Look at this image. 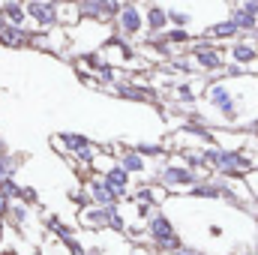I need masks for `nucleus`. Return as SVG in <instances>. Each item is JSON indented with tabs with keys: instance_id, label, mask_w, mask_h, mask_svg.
<instances>
[{
	"instance_id": "obj_1",
	"label": "nucleus",
	"mask_w": 258,
	"mask_h": 255,
	"mask_svg": "<svg viewBox=\"0 0 258 255\" xmlns=\"http://www.w3.org/2000/svg\"><path fill=\"white\" fill-rule=\"evenodd\" d=\"M204 162H213V165H216L222 174H228V177H237L240 168L249 165V159H243L237 150H216V147L204 150Z\"/></svg>"
},
{
	"instance_id": "obj_2",
	"label": "nucleus",
	"mask_w": 258,
	"mask_h": 255,
	"mask_svg": "<svg viewBox=\"0 0 258 255\" xmlns=\"http://www.w3.org/2000/svg\"><path fill=\"white\" fill-rule=\"evenodd\" d=\"M147 231H150L153 243L162 246V249H171V252H174V249L180 246V240H177V234H174V228H171V222H168L165 216H150Z\"/></svg>"
},
{
	"instance_id": "obj_3",
	"label": "nucleus",
	"mask_w": 258,
	"mask_h": 255,
	"mask_svg": "<svg viewBox=\"0 0 258 255\" xmlns=\"http://www.w3.org/2000/svg\"><path fill=\"white\" fill-rule=\"evenodd\" d=\"M165 186H195L198 183V174H195L192 168H183V165H171V168H165L162 171V177H159Z\"/></svg>"
},
{
	"instance_id": "obj_4",
	"label": "nucleus",
	"mask_w": 258,
	"mask_h": 255,
	"mask_svg": "<svg viewBox=\"0 0 258 255\" xmlns=\"http://www.w3.org/2000/svg\"><path fill=\"white\" fill-rule=\"evenodd\" d=\"M84 219H87L90 225H111V228L123 231V219H120V213H117L114 207H99V210H87V213H84Z\"/></svg>"
},
{
	"instance_id": "obj_5",
	"label": "nucleus",
	"mask_w": 258,
	"mask_h": 255,
	"mask_svg": "<svg viewBox=\"0 0 258 255\" xmlns=\"http://www.w3.org/2000/svg\"><path fill=\"white\" fill-rule=\"evenodd\" d=\"M90 198H93L99 207H114V204H117V198H120V192L114 189L108 180H96V183L90 186Z\"/></svg>"
},
{
	"instance_id": "obj_6",
	"label": "nucleus",
	"mask_w": 258,
	"mask_h": 255,
	"mask_svg": "<svg viewBox=\"0 0 258 255\" xmlns=\"http://www.w3.org/2000/svg\"><path fill=\"white\" fill-rule=\"evenodd\" d=\"M60 141L69 147V153H75L78 159H84V162L93 159V144L87 138H81V135H60Z\"/></svg>"
},
{
	"instance_id": "obj_7",
	"label": "nucleus",
	"mask_w": 258,
	"mask_h": 255,
	"mask_svg": "<svg viewBox=\"0 0 258 255\" xmlns=\"http://www.w3.org/2000/svg\"><path fill=\"white\" fill-rule=\"evenodd\" d=\"M27 12H30V15H33L39 24H54V18H57V12H54V3H45V0H30Z\"/></svg>"
},
{
	"instance_id": "obj_8",
	"label": "nucleus",
	"mask_w": 258,
	"mask_h": 255,
	"mask_svg": "<svg viewBox=\"0 0 258 255\" xmlns=\"http://www.w3.org/2000/svg\"><path fill=\"white\" fill-rule=\"evenodd\" d=\"M105 180H108L114 189L123 195V189H126V183H129V171L123 168V165H114V168H108V171H105Z\"/></svg>"
},
{
	"instance_id": "obj_9",
	"label": "nucleus",
	"mask_w": 258,
	"mask_h": 255,
	"mask_svg": "<svg viewBox=\"0 0 258 255\" xmlns=\"http://www.w3.org/2000/svg\"><path fill=\"white\" fill-rule=\"evenodd\" d=\"M0 42H3V45H24V33H21V27H18V24H12V27L3 24V27H0Z\"/></svg>"
},
{
	"instance_id": "obj_10",
	"label": "nucleus",
	"mask_w": 258,
	"mask_h": 255,
	"mask_svg": "<svg viewBox=\"0 0 258 255\" xmlns=\"http://www.w3.org/2000/svg\"><path fill=\"white\" fill-rule=\"evenodd\" d=\"M120 24H123V30H126V33H135V30L141 27V18H138L135 6H126V9H120Z\"/></svg>"
},
{
	"instance_id": "obj_11",
	"label": "nucleus",
	"mask_w": 258,
	"mask_h": 255,
	"mask_svg": "<svg viewBox=\"0 0 258 255\" xmlns=\"http://www.w3.org/2000/svg\"><path fill=\"white\" fill-rule=\"evenodd\" d=\"M192 195H195V198H222L225 189H222V186H216V183H195Z\"/></svg>"
},
{
	"instance_id": "obj_12",
	"label": "nucleus",
	"mask_w": 258,
	"mask_h": 255,
	"mask_svg": "<svg viewBox=\"0 0 258 255\" xmlns=\"http://www.w3.org/2000/svg\"><path fill=\"white\" fill-rule=\"evenodd\" d=\"M123 168H126L129 174H138V171H144V156L138 153V150H129L126 156H123V162H120Z\"/></svg>"
},
{
	"instance_id": "obj_13",
	"label": "nucleus",
	"mask_w": 258,
	"mask_h": 255,
	"mask_svg": "<svg viewBox=\"0 0 258 255\" xmlns=\"http://www.w3.org/2000/svg\"><path fill=\"white\" fill-rule=\"evenodd\" d=\"M195 57H198V63L207 66V69H216V66L222 63V60H219V54H216V51H210V48H198V51H195Z\"/></svg>"
},
{
	"instance_id": "obj_14",
	"label": "nucleus",
	"mask_w": 258,
	"mask_h": 255,
	"mask_svg": "<svg viewBox=\"0 0 258 255\" xmlns=\"http://www.w3.org/2000/svg\"><path fill=\"white\" fill-rule=\"evenodd\" d=\"M0 192L6 195V198H24V189L12 180V177H6V180H0Z\"/></svg>"
},
{
	"instance_id": "obj_15",
	"label": "nucleus",
	"mask_w": 258,
	"mask_h": 255,
	"mask_svg": "<svg viewBox=\"0 0 258 255\" xmlns=\"http://www.w3.org/2000/svg\"><path fill=\"white\" fill-rule=\"evenodd\" d=\"M15 168H18V159H9V153H3V156H0V180L12 177Z\"/></svg>"
},
{
	"instance_id": "obj_16",
	"label": "nucleus",
	"mask_w": 258,
	"mask_h": 255,
	"mask_svg": "<svg viewBox=\"0 0 258 255\" xmlns=\"http://www.w3.org/2000/svg\"><path fill=\"white\" fill-rule=\"evenodd\" d=\"M147 21H150V27H153V30H162V27H165V21H168V15H165L162 9H156V6H153V9L147 12Z\"/></svg>"
},
{
	"instance_id": "obj_17",
	"label": "nucleus",
	"mask_w": 258,
	"mask_h": 255,
	"mask_svg": "<svg viewBox=\"0 0 258 255\" xmlns=\"http://www.w3.org/2000/svg\"><path fill=\"white\" fill-rule=\"evenodd\" d=\"M234 30H240V27L234 24V18H231V21H225V24H216V27H210V33H213V36H231Z\"/></svg>"
},
{
	"instance_id": "obj_18",
	"label": "nucleus",
	"mask_w": 258,
	"mask_h": 255,
	"mask_svg": "<svg viewBox=\"0 0 258 255\" xmlns=\"http://www.w3.org/2000/svg\"><path fill=\"white\" fill-rule=\"evenodd\" d=\"M213 102H216V108H222V111L231 114V96L225 90H213Z\"/></svg>"
},
{
	"instance_id": "obj_19",
	"label": "nucleus",
	"mask_w": 258,
	"mask_h": 255,
	"mask_svg": "<svg viewBox=\"0 0 258 255\" xmlns=\"http://www.w3.org/2000/svg\"><path fill=\"white\" fill-rule=\"evenodd\" d=\"M48 228H51V231H54L57 237H63V240H69V237H75V234H72V228H66V225H60L57 219H48Z\"/></svg>"
},
{
	"instance_id": "obj_20",
	"label": "nucleus",
	"mask_w": 258,
	"mask_h": 255,
	"mask_svg": "<svg viewBox=\"0 0 258 255\" xmlns=\"http://www.w3.org/2000/svg\"><path fill=\"white\" fill-rule=\"evenodd\" d=\"M3 15H6V21H12V24H21V18H24V12H21L15 3H9V6L3 9Z\"/></svg>"
},
{
	"instance_id": "obj_21",
	"label": "nucleus",
	"mask_w": 258,
	"mask_h": 255,
	"mask_svg": "<svg viewBox=\"0 0 258 255\" xmlns=\"http://www.w3.org/2000/svg\"><path fill=\"white\" fill-rule=\"evenodd\" d=\"M234 57H237V60H252L255 51H252L249 45H237V48H234Z\"/></svg>"
},
{
	"instance_id": "obj_22",
	"label": "nucleus",
	"mask_w": 258,
	"mask_h": 255,
	"mask_svg": "<svg viewBox=\"0 0 258 255\" xmlns=\"http://www.w3.org/2000/svg\"><path fill=\"white\" fill-rule=\"evenodd\" d=\"M138 153L141 156H156L159 153V144H138Z\"/></svg>"
},
{
	"instance_id": "obj_23",
	"label": "nucleus",
	"mask_w": 258,
	"mask_h": 255,
	"mask_svg": "<svg viewBox=\"0 0 258 255\" xmlns=\"http://www.w3.org/2000/svg\"><path fill=\"white\" fill-rule=\"evenodd\" d=\"M9 216L15 219V225H21V222L27 219V210H24V207H12V210H9Z\"/></svg>"
},
{
	"instance_id": "obj_24",
	"label": "nucleus",
	"mask_w": 258,
	"mask_h": 255,
	"mask_svg": "<svg viewBox=\"0 0 258 255\" xmlns=\"http://www.w3.org/2000/svg\"><path fill=\"white\" fill-rule=\"evenodd\" d=\"M138 201H141V204L147 207V204H153L156 198H153V192H150V189H141V192H138Z\"/></svg>"
},
{
	"instance_id": "obj_25",
	"label": "nucleus",
	"mask_w": 258,
	"mask_h": 255,
	"mask_svg": "<svg viewBox=\"0 0 258 255\" xmlns=\"http://www.w3.org/2000/svg\"><path fill=\"white\" fill-rule=\"evenodd\" d=\"M9 210H12V204H9V198L0 192V216H9Z\"/></svg>"
},
{
	"instance_id": "obj_26",
	"label": "nucleus",
	"mask_w": 258,
	"mask_h": 255,
	"mask_svg": "<svg viewBox=\"0 0 258 255\" xmlns=\"http://www.w3.org/2000/svg\"><path fill=\"white\" fill-rule=\"evenodd\" d=\"M168 18H171V21H174V24H186V21H189V18H186V15H183V12H171V15H168Z\"/></svg>"
},
{
	"instance_id": "obj_27",
	"label": "nucleus",
	"mask_w": 258,
	"mask_h": 255,
	"mask_svg": "<svg viewBox=\"0 0 258 255\" xmlns=\"http://www.w3.org/2000/svg\"><path fill=\"white\" fill-rule=\"evenodd\" d=\"M174 255H201V252H195L192 246H177V249H174Z\"/></svg>"
},
{
	"instance_id": "obj_28",
	"label": "nucleus",
	"mask_w": 258,
	"mask_h": 255,
	"mask_svg": "<svg viewBox=\"0 0 258 255\" xmlns=\"http://www.w3.org/2000/svg\"><path fill=\"white\" fill-rule=\"evenodd\" d=\"M168 39H174V42H183V39H186V33H183V30H174V33H168Z\"/></svg>"
},
{
	"instance_id": "obj_29",
	"label": "nucleus",
	"mask_w": 258,
	"mask_h": 255,
	"mask_svg": "<svg viewBox=\"0 0 258 255\" xmlns=\"http://www.w3.org/2000/svg\"><path fill=\"white\" fill-rule=\"evenodd\" d=\"M0 240H3V216H0Z\"/></svg>"
},
{
	"instance_id": "obj_30",
	"label": "nucleus",
	"mask_w": 258,
	"mask_h": 255,
	"mask_svg": "<svg viewBox=\"0 0 258 255\" xmlns=\"http://www.w3.org/2000/svg\"><path fill=\"white\" fill-rule=\"evenodd\" d=\"M3 153H6V144H3V141H0V156H3Z\"/></svg>"
},
{
	"instance_id": "obj_31",
	"label": "nucleus",
	"mask_w": 258,
	"mask_h": 255,
	"mask_svg": "<svg viewBox=\"0 0 258 255\" xmlns=\"http://www.w3.org/2000/svg\"><path fill=\"white\" fill-rule=\"evenodd\" d=\"M255 255H258V252H255Z\"/></svg>"
}]
</instances>
